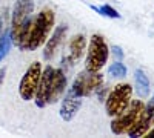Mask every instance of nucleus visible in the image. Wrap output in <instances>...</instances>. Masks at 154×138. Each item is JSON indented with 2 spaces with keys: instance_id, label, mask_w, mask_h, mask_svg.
<instances>
[{
  "instance_id": "nucleus-1",
  "label": "nucleus",
  "mask_w": 154,
  "mask_h": 138,
  "mask_svg": "<svg viewBox=\"0 0 154 138\" xmlns=\"http://www.w3.org/2000/svg\"><path fill=\"white\" fill-rule=\"evenodd\" d=\"M54 26V12L51 9H43L38 12V16L32 20L28 39L25 42L22 51H35L37 48H40L46 40L48 34L51 32Z\"/></svg>"
},
{
  "instance_id": "nucleus-2",
  "label": "nucleus",
  "mask_w": 154,
  "mask_h": 138,
  "mask_svg": "<svg viewBox=\"0 0 154 138\" xmlns=\"http://www.w3.org/2000/svg\"><path fill=\"white\" fill-rule=\"evenodd\" d=\"M109 51L105 39L99 34H94L89 40V48H88V55L85 61V69L88 72H99L105 66L108 60Z\"/></svg>"
},
{
  "instance_id": "nucleus-3",
  "label": "nucleus",
  "mask_w": 154,
  "mask_h": 138,
  "mask_svg": "<svg viewBox=\"0 0 154 138\" xmlns=\"http://www.w3.org/2000/svg\"><path fill=\"white\" fill-rule=\"evenodd\" d=\"M143 103L140 100H134L130 104L126 106V109H123L119 115L112 117L114 120L111 121V132L114 135H122L126 134L131 129V126L136 123L137 117L140 115V112L143 110Z\"/></svg>"
},
{
  "instance_id": "nucleus-4",
  "label": "nucleus",
  "mask_w": 154,
  "mask_h": 138,
  "mask_svg": "<svg viewBox=\"0 0 154 138\" xmlns=\"http://www.w3.org/2000/svg\"><path fill=\"white\" fill-rule=\"evenodd\" d=\"M133 94V87L130 83H119L117 86H114V89L109 92L106 98V112L109 117L119 115L126 106L130 104Z\"/></svg>"
},
{
  "instance_id": "nucleus-5",
  "label": "nucleus",
  "mask_w": 154,
  "mask_h": 138,
  "mask_svg": "<svg viewBox=\"0 0 154 138\" xmlns=\"http://www.w3.org/2000/svg\"><path fill=\"white\" fill-rule=\"evenodd\" d=\"M103 84V75L100 72H80L75 77L72 86H71V92L75 94L77 97H89L93 92L100 89Z\"/></svg>"
},
{
  "instance_id": "nucleus-6",
  "label": "nucleus",
  "mask_w": 154,
  "mask_h": 138,
  "mask_svg": "<svg viewBox=\"0 0 154 138\" xmlns=\"http://www.w3.org/2000/svg\"><path fill=\"white\" fill-rule=\"evenodd\" d=\"M40 75H42V65L38 61L31 63V66L26 69L19 84V95L23 101H31L34 98L38 81H40Z\"/></svg>"
},
{
  "instance_id": "nucleus-7",
  "label": "nucleus",
  "mask_w": 154,
  "mask_h": 138,
  "mask_svg": "<svg viewBox=\"0 0 154 138\" xmlns=\"http://www.w3.org/2000/svg\"><path fill=\"white\" fill-rule=\"evenodd\" d=\"M32 11H34V0H17L14 8H12L11 34L17 32L28 20H31Z\"/></svg>"
},
{
  "instance_id": "nucleus-8",
  "label": "nucleus",
  "mask_w": 154,
  "mask_h": 138,
  "mask_svg": "<svg viewBox=\"0 0 154 138\" xmlns=\"http://www.w3.org/2000/svg\"><path fill=\"white\" fill-rule=\"evenodd\" d=\"M154 124V98L143 107V110L140 112V115L137 117L136 123L131 126V129L128 131L126 134L130 135L131 138H137V137H142L145 135L149 128Z\"/></svg>"
},
{
  "instance_id": "nucleus-9",
  "label": "nucleus",
  "mask_w": 154,
  "mask_h": 138,
  "mask_svg": "<svg viewBox=\"0 0 154 138\" xmlns=\"http://www.w3.org/2000/svg\"><path fill=\"white\" fill-rule=\"evenodd\" d=\"M53 72H54L53 66H46L42 71L40 81H38L37 91H35V95H34L35 106L40 107V109L48 104V95H49V86H51V78H53Z\"/></svg>"
},
{
  "instance_id": "nucleus-10",
  "label": "nucleus",
  "mask_w": 154,
  "mask_h": 138,
  "mask_svg": "<svg viewBox=\"0 0 154 138\" xmlns=\"http://www.w3.org/2000/svg\"><path fill=\"white\" fill-rule=\"evenodd\" d=\"M66 87V77L63 69H54L53 78H51V86H49V95H48V103H56L60 98V95L65 92Z\"/></svg>"
},
{
  "instance_id": "nucleus-11",
  "label": "nucleus",
  "mask_w": 154,
  "mask_h": 138,
  "mask_svg": "<svg viewBox=\"0 0 154 138\" xmlns=\"http://www.w3.org/2000/svg\"><path fill=\"white\" fill-rule=\"evenodd\" d=\"M82 106V101H80V97H77L75 94L68 92V95L63 98V101H62V106H60V117L63 121H71L75 114H77V110L80 109Z\"/></svg>"
},
{
  "instance_id": "nucleus-12",
  "label": "nucleus",
  "mask_w": 154,
  "mask_h": 138,
  "mask_svg": "<svg viewBox=\"0 0 154 138\" xmlns=\"http://www.w3.org/2000/svg\"><path fill=\"white\" fill-rule=\"evenodd\" d=\"M65 34H66V25H59L56 28V31L53 32V35H51V39H48V42L45 45V49H43V58L45 60H51L54 57L60 43L65 39Z\"/></svg>"
},
{
  "instance_id": "nucleus-13",
  "label": "nucleus",
  "mask_w": 154,
  "mask_h": 138,
  "mask_svg": "<svg viewBox=\"0 0 154 138\" xmlns=\"http://www.w3.org/2000/svg\"><path fill=\"white\" fill-rule=\"evenodd\" d=\"M85 46H86V39L83 34H77L74 35L71 42H69V60L75 61L79 60L85 51Z\"/></svg>"
},
{
  "instance_id": "nucleus-14",
  "label": "nucleus",
  "mask_w": 154,
  "mask_h": 138,
  "mask_svg": "<svg viewBox=\"0 0 154 138\" xmlns=\"http://www.w3.org/2000/svg\"><path fill=\"white\" fill-rule=\"evenodd\" d=\"M134 83H136V91L139 97L145 98L149 95V80L142 69H137L134 72Z\"/></svg>"
},
{
  "instance_id": "nucleus-15",
  "label": "nucleus",
  "mask_w": 154,
  "mask_h": 138,
  "mask_svg": "<svg viewBox=\"0 0 154 138\" xmlns=\"http://www.w3.org/2000/svg\"><path fill=\"white\" fill-rule=\"evenodd\" d=\"M11 45H12L11 31H6V32L2 35V39H0V61H2V60L8 55L9 49H11Z\"/></svg>"
},
{
  "instance_id": "nucleus-16",
  "label": "nucleus",
  "mask_w": 154,
  "mask_h": 138,
  "mask_svg": "<svg viewBox=\"0 0 154 138\" xmlns=\"http://www.w3.org/2000/svg\"><path fill=\"white\" fill-rule=\"evenodd\" d=\"M108 72H109L111 77H125L126 75V66L119 60V61H116V63H112L109 66Z\"/></svg>"
},
{
  "instance_id": "nucleus-17",
  "label": "nucleus",
  "mask_w": 154,
  "mask_h": 138,
  "mask_svg": "<svg viewBox=\"0 0 154 138\" xmlns=\"http://www.w3.org/2000/svg\"><path fill=\"white\" fill-rule=\"evenodd\" d=\"M99 14L106 16V17H109V19H120V14H119V12L116 11L112 6H109V5H103L102 8H99Z\"/></svg>"
},
{
  "instance_id": "nucleus-18",
  "label": "nucleus",
  "mask_w": 154,
  "mask_h": 138,
  "mask_svg": "<svg viewBox=\"0 0 154 138\" xmlns=\"http://www.w3.org/2000/svg\"><path fill=\"white\" fill-rule=\"evenodd\" d=\"M111 49H112V54H114L116 57H117L119 60H122V57H123V54H122V49H120L119 46H112Z\"/></svg>"
},
{
  "instance_id": "nucleus-19",
  "label": "nucleus",
  "mask_w": 154,
  "mask_h": 138,
  "mask_svg": "<svg viewBox=\"0 0 154 138\" xmlns=\"http://www.w3.org/2000/svg\"><path fill=\"white\" fill-rule=\"evenodd\" d=\"M5 74H6V68H2V69H0V84L3 83V77H5Z\"/></svg>"
},
{
  "instance_id": "nucleus-20",
  "label": "nucleus",
  "mask_w": 154,
  "mask_h": 138,
  "mask_svg": "<svg viewBox=\"0 0 154 138\" xmlns=\"http://www.w3.org/2000/svg\"><path fill=\"white\" fill-rule=\"evenodd\" d=\"M146 135H148L149 138H154V129H152V131H149V132H148Z\"/></svg>"
}]
</instances>
